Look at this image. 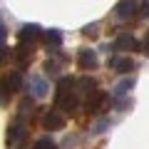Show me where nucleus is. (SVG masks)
Listing matches in <instances>:
<instances>
[{"instance_id":"a211bd4d","label":"nucleus","mask_w":149,"mask_h":149,"mask_svg":"<svg viewBox=\"0 0 149 149\" xmlns=\"http://www.w3.org/2000/svg\"><path fill=\"white\" fill-rule=\"evenodd\" d=\"M57 65H55V62H50V60H47V62H45V72H47V74H52V77H55V74H57Z\"/></svg>"},{"instance_id":"20e7f679","label":"nucleus","mask_w":149,"mask_h":149,"mask_svg":"<svg viewBox=\"0 0 149 149\" xmlns=\"http://www.w3.org/2000/svg\"><path fill=\"white\" fill-rule=\"evenodd\" d=\"M40 35H42V27L32 22V25H22V27H20V32H17V40H20L22 45H32Z\"/></svg>"},{"instance_id":"6ab92c4d","label":"nucleus","mask_w":149,"mask_h":149,"mask_svg":"<svg viewBox=\"0 0 149 149\" xmlns=\"http://www.w3.org/2000/svg\"><path fill=\"white\" fill-rule=\"evenodd\" d=\"M104 127H107V119H102L100 124H95V127H92V132H95V134H100V132H104Z\"/></svg>"},{"instance_id":"423d86ee","label":"nucleus","mask_w":149,"mask_h":149,"mask_svg":"<svg viewBox=\"0 0 149 149\" xmlns=\"http://www.w3.org/2000/svg\"><path fill=\"white\" fill-rule=\"evenodd\" d=\"M42 127L50 129V132L62 129V127H65V114H62L60 109H50L47 114H45V119H42Z\"/></svg>"},{"instance_id":"dca6fc26","label":"nucleus","mask_w":149,"mask_h":149,"mask_svg":"<svg viewBox=\"0 0 149 149\" xmlns=\"http://www.w3.org/2000/svg\"><path fill=\"white\" fill-rule=\"evenodd\" d=\"M32 149H57V144H55L50 137H42V139H37V142L32 144Z\"/></svg>"},{"instance_id":"9b49d317","label":"nucleus","mask_w":149,"mask_h":149,"mask_svg":"<svg viewBox=\"0 0 149 149\" xmlns=\"http://www.w3.org/2000/svg\"><path fill=\"white\" fill-rule=\"evenodd\" d=\"M95 90H97V82L92 80V77H80V80H74V92H77V95H87L90 97Z\"/></svg>"},{"instance_id":"aec40b11","label":"nucleus","mask_w":149,"mask_h":149,"mask_svg":"<svg viewBox=\"0 0 149 149\" xmlns=\"http://www.w3.org/2000/svg\"><path fill=\"white\" fill-rule=\"evenodd\" d=\"M82 32H85V35H92V37H95V35H97V25H87Z\"/></svg>"},{"instance_id":"6e6552de","label":"nucleus","mask_w":149,"mask_h":149,"mask_svg":"<svg viewBox=\"0 0 149 149\" xmlns=\"http://www.w3.org/2000/svg\"><path fill=\"white\" fill-rule=\"evenodd\" d=\"M97 62H100V60H97V52L95 50H80V52H77V65H80V70H95L97 67Z\"/></svg>"},{"instance_id":"f8f14e48","label":"nucleus","mask_w":149,"mask_h":149,"mask_svg":"<svg viewBox=\"0 0 149 149\" xmlns=\"http://www.w3.org/2000/svg\"><path fill=\"white\" fill-rule=\"evenodd\" d=\"M45 45L50 47V52H55V50L62 45V32L55 30V27H52V30H47V32H45Z\"/></svg>"},{"instance_id":"2eb2a0df","label":"nucleus","mask_w":149,"mask_h":149,"mask_svg":"<svg viewBox=\"0 0 149 149\" xmlns=\"http://www.w3.org/2000/svg\"><path fill=\"white\" fill-rule=\"evenodd\" d=\"M132 87H134V80H132V77H129V80L119 82V85L114 87V92H112V95H114V97H124V95H127L129 90H132Z\"/></svg>"},{"instance_id":"39448f33","label":"nucleus","mask_w":149,"mask_h":149,"mask_svg":"<svg viewBox=\"0 0 149 149\" xmlns=\"http://www.w3.org/2000/svg\"><path fill=\"white\" fill-rule=\"evenodd\" d=\"M114 50H119V52H127V50H137L139 42H137V37L129 35V32H119L117 37H114V45H112Z\"/></svg>"},{"instance_id":"9d476101","label":"nucleus","mask_w":149,"mask_h":149,"mask_svg":"<svg viewBox=\"0 0 149 149\" xmlns=\"http://www.w3.org/2000/svg\"><path fill=\"white\" fill-rule=\"evenodd\" d=\"M109 67L119 74H127L134 70V60L132 57H109Z\"/></svg>"},{"instance_id":"4be33fe9","label":"nucleus","mask_w":149,"mask_h":149,"mask_svg":"<svg viewBox=\"0 0 149 149\" xmlns=\"http://www.w3.org/2000/svg\"><path fill=\"white\" fill-rule=\"evenodd\" d=\"M147 40H149V37H147Z\"/></svg>"},{"instance_id":"f03ea898","label":"nucleus","mask_w":149,"mask_h":149,"mask_svg":"<svg viewBox=\"0 0 149 149\" xmlns=\"http://www.w3.org/2000/svg\"><path fill=\"white\" fill-rule=\"evenodd\" d=\"M20 87H22V74L20 72L5 74V77L0 80V107H8V104H10V97L15 95Z\"/></svg>"},{"instance_id":"7ed1b4c3","label":"nucleus","mask_w":149,"mask_h":149,"mask_svg":"<svg viewBox=\"0 0 149 149\" xmlns=\"http://www.w3.org/2000/svg\"><path fill=\"white\" fill-rule=\"evenodd\" d=\"M87 112L90 114H102V112L107 109V104H109V95H107L104 90H95L90 97H87Z\"/></svg>"},{"instance_id":"0eeeda50","label":"nucleus","mask_w":149,"mask_h":149,"mask_svg":"<svg viewBox=\"0 0 149 149\" xmlns=\"http://www.w3.org/2000/svg\"><path fill=\"white\" fill-rule=\"evenodd\" d=\"M22 137H25V124H22V119H15V122H13L10 127H8V134H5V142H8V147L17 144Z\"/></svg>"},{"instance_id":"f257e3e1","label":"nucleus","mask_w":149,"mask_h":149,"mask_svg":"<svg viewBox=\"0 0 149 149\" xmlns=\"http://www.w3.org/2000/svg\"><path fill=\"white\" fill-rule=\"evenodd\" d=\"M80 107V95L74 92V80L72 77H60L57 80V90H55V109L65 112H77Z\"/></svg>"},{"instance_id":"1a4fd4ad","label":"nucleus","mask_w":149,"mask_h":149,"mask_svg":"<svg viewBox=\"0 0 149 149\" xmlns=\"http://www.w3.org/2000/svg\"><path fill=\"white\" fill-rule=\"evenodd\" d=\"M114 15L119 20H129V17L137 15V5H134V0H119L117 8H114Z\"/></svg>"},{"instance_id":"ddd939ff","label":"nucleus","mask_w":149,"mask_h":149,"mask_svg":"<svg viewBox=\"0 0 149 149\" xmlns=\"http://www.w3.org/2000/svg\"><path fill=\"white\" fill-rule=\"evenodd\" d=\"M30 87H32V95H35V97H45V95H47V90H50L47 82H45L42 77H37V74H35V77H30Z\"/></svg>"},{"instance_id":"f3484780","label":"nucleus","mask_w":149,"mask_h":149,"mask_svg":"<svg viewBox=\"0 0 149 149\" xmlns=\"http://www.w3.org/2000/svg\"><path fill=\"white\" fill-rule=\"evenodd\" d=\"M8 60H10V50H8V45H0V65H5Z\"/></svg>"},{"instance_id":"412c9836","label":"nucleus","mask_w":149,"mask_h":149,"mask_svg":"<svg viewBox=\"0 0 149 149\" xmlns=\"http://www.w3.org/2000/svg\"><path fill=\"white\" fill-rule=\"evenodd\" d=\"M5 37H8V30H5V25L0 22V45H5Z\"/></svg>"},{"instance_id":"4468645a","label":"nucleus","mask_w":149,"mask_h":149,"mask_svg":"<svg viewBox=\"0 0 149 149\" xmlns=\"http://www.w3.org/2000/svg\"><path fill=\"white\" fill-rule=\"evenodd\" d=\"M32 112H35V100H32V97H25V100L20 102V114H17V119H25Z\"/></svg>"}]
</instances>
